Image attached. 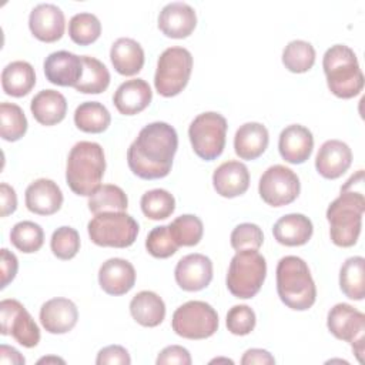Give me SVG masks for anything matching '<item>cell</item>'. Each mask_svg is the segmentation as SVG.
I'll list each match as a JSON object with an SVG mask.
<instances>
[{
  "label": "cell",
  "instance_id": "cell-1",
  "mask_svg": "<svg viewBox=\"0 0 365 365\" xmlns=\"http://www.w3.org/2000/svg\"><path fill=\"white\" fill-rule=\"evenodd\" d=\"M178 148V135L173 125L154 121L143 127L130 144L127 163L133 174L143 180L164 178L170 174Z\"/></svg>",
  "mask_w": 365,
  "mask_h": 365
},
{
  "label": "cell",
  "instance_id": "cell-2",
  "mask_svg": "<svg viewBox=\"0 0 365 365\" xmlns=\"http://www.w3.org/2000/svg\"><path fill=\"white\" fill-rule=\"evenodd\" d=\"M364 170H358L341 187V194L328 205L327 220L329 237L338 247L348 248L356 244L365 211Z\"/></svg>",
  "mask_w": 365,
  "mask_h": 365
},
{
  "label": "cell",
  "instance_id": "cell-3",
  "mask_svg": "<svg viewBox=\"0 0 365 365\" xmlns=\"http://www.w3.org/2000/svg\"><path fill=\"white\" fill-rule=\"evenodd\" d=\"M106 171L104 150L94 141H78L67 157L66 181L70 190L83 197H90L98 187Z\"/></svg>",
  "mask_w": 365,
  "mask_h": 365
},
{
  "label": "cell",
  "instance_id": "cell-4",
  "mask_svg": "<svg viewBox=\"0 0 365 365\" xmlns=\"http://www.w3.org/2000/svg\"><path fill=\"white\" fill-rule=\"evenodd\" d=\"M277 292L294 311L309 309L317 299V288L307 262L295 255L282 257L277 265Z\"/></svg>",
  "mask_w": 365,
  "mask_h": 365
},
{
  "label": "cell",
  "instance_id": "cell-5",
  "mask_svg": "<svg viewBox=\"0 0 365 365\" xmlns=\"http://www.w3.org/2000/svg\"><path fill=\"white\" fill-rule=\"evenodd\" d=\"M322 68L331 93L339 98H352L364 88V74L355 51L345 44L331 46L322 58Z\"/></svg>",
  "mask_w": 365,
  "mask_h": 365
},
{
  "label": "cell",
  "instance_id": "cell-6",
  "mask_svg": "<svg viewBox=\"0 0 365 365\" xmlns=\"http://www.w3.org/2000/svg\"><path fill=\"white\" fill-rule=\"evenodd\" d=\"M265 277V258L257 250H242L231 258L225 282L235 298L248 299L258 294Z\"/></svg>",
  "mask_w": 365,
  "mask_h": 365
},
{
  "label": "cell",
  "instance_id": "cell-7",
  "mask_svg": "<svg viewBox=\"0 0 365 365\" xmlns=\"http://www.w3.org/2000/svg\"><path fill=\"white\" fill-rule=\"evenodd\" d=\"M87 231L96 245L127 248L137 240L138 224L125 211H107L96 214L87 224Z\"/></svg>",
  "mask_w": 365,
  "mask_h": 365
},
{
  "label": "cell",
  "instance_id": "cell-8",
  "mask_svg": "<svg viewBox=\"0 0 365 365\" xmlns=\"http://www.w3.org/2000/svg\"><path fill=\"white\" fill-rule=\"evenodd\" d=\"M192 71V56L184 47L165 48L157 61L154 86L160 96L174 97L188 84Z\"/></svg>",
  "mask_w": 365,
  "mask_h": 365
},
{
  "label": "cell",
  "instance_id": "cell-9",
  "mask_svg": "<svg viewBox=\"0 0 365 365\" xmlns=\"http://www.w3.org/2000/svg\"><path fill=\"white\" fill-rule=\"evenodd\" d=\"M227 128V120L221 114L215 111L198 114L188 127V137L194 153L205 161L220 157L225 147Z\"/></svg>",
  "mask_w": 365,
  "mask_h": 365
},
{
  "label": "cell",
  "instance_id": "cell-10",
  "mask_svg": "<svg viewBox=\"0 0 365 365\" xmlns=\"http://www.w3.org/2000/svg\"><path fill=\"white\" fill-rule=\"evenodd\" d=\"M171 327L182 338L205 339L217 332L218 314L204 301H188L174 311Z\"/></svg>",
  "mask_w": 365,
  "mask_h": 365
},
{
  "label": "cell",
  "instance_id": "cell-11",
  "mask_svg": "<svg viewBox=\"0 0 365 365\" xmlns=\"http://www.w3.org/2000/svg\"><path fill=\"white\" fill-rule=\"evenodd\" d=\"M327 327L335 338L351 344L354 354L362 364L365 351V315L352 305L339 302L329 309Z\"/></svg>",
  "mask_w": 365,
  "mask_h": 365
},
{
  "label": "cell",
  "instance_id": "cell-12",
  "mask_svg": "<svg viewBox=\"0 0 365 365\" xmlns=\"http://www.w3.org/2000/svg\"><path fill=\"white\" fill-rule=\"evenodd\" d=\"M301 191L298 175L288 167L275 164L264 171L258 182V192L271 207L288 205L297 200Z\"/></svg>",
  "mask_w": 365,
  "mask_h": 365
},
{
  "label": "cell",
  "instance_id": "cell-13",
  "mask_svg": "<svg viewBox=\"0 0 365 365\" xmlns=\"http://www.w3.org/2000/svg\"><path fill=\"white\" fill-rule=\"evenodd\" d=\"M1 335H11L20 345L33 348L40 342V329L29 311L17 299H3L0 302Z\"/></svg>",
  "mask_w": 365,
  "mask_h": 365
},
{
  "label": "cell",
  "instance_id": "cell-14",
  "mask_svg": "<svg viewBox=\"0 0 365 365\" xmlns=\"http://www.w3.org/2000/svg\"><path fill=\"white\" fill-rule=\"evenodd\" d=\"M174 277L181 289L190 292L201 291L212 279V262L204 254H188L177 262Z\"/></svg>",
  "mask_w": 365,
  "mask_h": 365
},
{
  "label": "cell",
  "instance_id": "cell-15",
  "mask_svg": "<svg viewBox=\"0 0 365 365\" xmlns=\"http://www.w3.org/2000/svg\"><path fill=\"white\" fill-rule=\"evenodd\" d=\"M29 27L33 36L40 41L54 43L64 34V13L56 4L40 3L30 11Z\"/></svg>",
  "mask_w": 365,
  "mask_h": 365
},
{
  "label": "cell",
  "instance_id": "cell-16",
  "mask_svg": "<svg viewBox=\"0 0 365 365\" xmlns=\"http://www.w3.org/2000/svg\"><path fill=\"white\" fill-rule=\"evenodd\" d=\"M46 78L61 87H76L83 76L81 56L60 50L48 54L43 64Z\"/></svg>",
  "mask_w": 365,
  "mask_h": 365
},
{
  "label": "cell",
  "instance_id": "cell-17",
  "mask_svg": "<svg viewBox=\"0 0 365 365\" xmlns=\"http://www.w3.org/2000/svg\"><path fill=\"white\" fill-rule=\"evenodd\" d=\"M197 26L195 10L182 1L165 4L158 14V29L171 38L188 37Z\"/></svg>",
  "mask_w": 365,
  "mask_h": 365
},
{
  "label": "cell",
  "instance_id": "cell-18",
  "mask_svg": "<svg viewBox=\"0 0 365 365\" xmlns=\"http://www.w3.org/2000/svg\"><path fill=\"white\" fill-rule=\"evenodd\" d=\"M78 319L76 304L63 297L46 301L40 308V322L50 334H66L71 331Z\"/></svg>",
  "mask_w": 365,
  "mask_h": 365
},
{
  "label": "cell",
  "instance_id": "cell-19",
  "mask_svg": "<svg viewBox=\"0 0 365 365\" xmlns=\"http://www.w3.org/2000/svg\"><path fill=\"white\" fill-rule=\"evenodd\" d=\"M352 163V151L349 145L341 140L325 141L315 158L317 171L328 180L339 178Z\"/></svg>",
  "mask_w": 365,
  "mask_h": 365
},
{
  "label": "cell",
  "instance_id": "cell-20",
  "mask_svg": "<svg viewBox=\"0 0 365 365\" xmlns=\"http://www.w3.org/2000/svg\"><path fill=\"white\" fill-rule=\"evenodd\" d=\"M98 284L108 295H124L135 284V269L124 258H110L98 269Z\"/></svg>",
  "mask_w": 365,
  "mask_h": 365
},
{
  "label": "cell",
  "instance_id": "cell-21",
  "mask_svg": "<svg viewBox=\"0 0 365 365\" xmlns=\"http://www.w3.org/2000/svg\"><path fill=\"white\" fill-rule=\"evenodd\" d=\"M312 148V133L301 124H291L285 127L279 134L278 150L281 157L289 164L305 163L311 157Z\"/></svg>",
  "mask_w": 365,
  "mask_h": 365
},
{
  "label": "cell",
  "instance_id": "cell-22",
  "mask_svg": "<svg viewBox=\"0 0 365 365\" xmlns=\"http://www.w3.org/2000/svg\"><path fill=\"white\" fill-rule=\"evenodd\" d=\"M24 197L27 210L37 215L56 214L63 205L60 187L48 178H38L29 184Z\"/></svg>",
  "mask_w": 365,
  "mask_h": 365
},
{
  "label": "cell",
  "instance_id": "cell-23",
  "mask_svg": "<svg viewBox=\"0 0 365 365\" xmlns=\"http://www.w3.org/2000/svg\"><path fill=\"white\" fill-rule=\"evenodd\" d=\"M212 185L217 194L225 198L242 195L250 187V173L244 163L230 160L215 168Z\"/></svg>",
  "mask_w": 365,
  "mask_h": 365
},
{
  "label": "cell",
  "instance_id": "cell-24",
  "mask_svg": "<svg viewBox=\"0 0 365 365\" xmlns=\"http://www.w3.org/2000/svg\"><path fill=\"white\" fill-rule=\"evenodd\" d=\"M153 98L148 83L143 78H133L121 83L113 96V103L118 113L134 115L145 110Z\"/></svg>",
  "mask_w": 365,
  "mask_h": 365
},
{
  "label": "cell",
  "instance_id": "cell-25",
  "mask_svg": "<svg viewBox=\"0 0 365 365\" xmlns=\"http://www.w3.org/2000/svg\"><path fill=\"white\" fill-rule=\"evenodd\" d=\"M269 143V134L264 124L251 121L240 125L234 135V150L241 160H255L264 154Z\"/></svg>",
  "mask_w": 365,
  "mask_h": 365
},
{
  "label": "cell",
  "instance_id": "cell-26",
  "mask_svg": "<svg viewBox=\"0 0 365 365\" xmlns=\"http://www.w3.org/2000/svg\"><path fill=\"white\" fill-rule=\"evenodd\" d=\"M314 232L311 220L304 214H287L281 217L272 227L277 242L287 247H299L307 244Z\"/></svg>",
  "mask_w": 365,
  "mask_h": 365
},
{
  "label": "cell",
  "instance_id": "cell-27",
  "mask_svg": "<svg viewBox=\"0 0 365 365\" xmlns=\"http://www.w3.org/2000/svg\"><path fill=\"white\" fill-rule=\"evenodd\" d=\"M30 110L37 123L43 125H54L64 120L67 100L56 90H41L31 98Z\"/></svg>",
  "mask_w": 365,
  "mask_h": 365
},
{
  "label": "cell",
  "instance_id": "cell-28",
  "mask_svg": "<svg viewBox=\"0 0 365 365\" xmlns=\"http://www.w3.org/2000/svg\"><path fill=\"white\" fill-rule=\"evenodd\" d=\"M110 60L117 73L123 76H134L144 66V50L134 38L121 37L113 43Z\"/></svg>",
  "mask_w": 365,
  "mask_h": 365
},
{
  "label": "cell",
  "instance_id": "cell-29",
  "mask_svg": "<svg viewBox=\"0 0 365 365\" xmlns=\"http://www.w3.org/2000/svg\"><path fill=\"white\" fill-rule=\"evenodd\" d=\"M130 314L143 327H157L165 318V304L153 291H140L130 301Z\"/></svg>",
  "mask_w": 365,
  "mask_h": 365
},
{
  "label": "cell",
  "instance_id": "cell-30",
  "mask_svg": "<svg viewBox=\"0 0 365 365\" xmlns=\"http://www.w3.org/2000/svg\"><path fill=\"white\" fill-rule=\"evenodd\" d=\"M36 84V73L30 63L17 60L9 63L1 71L3 91L11 97L29 94Z\"/></svg>",
  "mask_w": 365,
  "mask_h": 365
},
{
  "label": "cell",
  "instance_id": "cell-31",
  "mask_svg": "<svg viewBox=\"0 0 365 365\" xmlns=\"http://www.w3.org/2000/svg\"><path fill=\"white\" fill-rule=\"evenodd\" d=\"M339 288L346 298L361 301L365 297V259L359 255L345 259L339 269Z\"/></svg>",
  "mask_w": 365,
  "mask_h": 365
},
{
  "label": "cell",
  "instance_id": "cell-32",
  "mask_svg": "<svg viewBox=\"0 0 365 365\" xmlns=\"http://www.w3.org/2000/svg\"><path fill=\"white\" fill-rule=\"evenodd\" d=\"M110 123V111L98 101H84L74 111V124L84 133H103L108 128Z\"/></svg>",
  "mask_w": 365,
  "mask_h": 365
},
{
  "label": "cell",
  "instance_id": "cell-33",
  "mask_svg": "<svg viewBox=\"0 0 365 365\" xmlns=\"http://www.w3.org/2000/svg\"><path fill=\"white\" fill-rule=\"evenodd\" d=\"M83 76L76 84V90L84 94H100L110 84L108 68L96 57L81 56Z\"/></svg>",
  "mask_w": 365,
  "mask_h": 365
},
{
  "label": "cell",
  "instance_id": "cell-34",
  "mask_svg": "<svg viewBox=\"0 0 365 365\" xmlns=\"http://www.w3.org/2000/svg\"><path fill=\"white\" fill-rule=\"evenodd\" d=\"M128 198L125 192L114 184L100 185L88 198V210L96 215L107 211H125Z\"/></svg>",
  "mask_w": 365,
  "mask_h": 365
},
{
  "label": "cell",
  "instance_id": "cell-35",
  "mask_svg": "<svg viewBox=\"0 0 365 365\" xmlns=\"http://www.w3.org/2000/svg\"><path fill=\"white\" fill-rule=\"evenodd\" d=\"M282 63L291 73H307L315 63V48L305 40H292L282 51Z\"/></svg>",
  "mask_w": 365,
  "mask_h": 365
},
{
  "label": "cell",
  "instance_id": "cell-36",
  "mask_svg": "<svg viewBox=\"0 0 365 365\" xmlns=\"http://www.w3.org/2000/svg\"><path fill=\"white\" fill-rule=\"evenodd\" d=\"M27 118L20 106L3 101L0 104V134L6 141H17L27 131Z\"/></svg>",
  "mask_w": 365,
  "mask_h": 365
},
{
  "label": "cell",
  "instance_id": "cell-37",
  "mask_svg": "<svg viewBox=\"0 0 365 365\" xmlns=\"http://www.w3.org/2000/svg\"><path fill=\"white\" fill-rule=\"evenodd\" d=\"M143 214L154 221L168 218L175 210V198L163 188H154L143 194L140 200Z\"/></svg>",
  "mask_w": 365,
  "mask_h": 365
},
{
  "label": "cell",
  "instance_id": "cell-38",
  "mask_svg": "<svg viewBox=\"0 0 365 365\" xmlns=\"http://www.w3.org/2000/svg\"><path fill=\"white\" fill-rule=\"evenodd\" d=\"M168 228L178 247H194L201 241L204 234L202 221L192 214L177 217L168 224Z\"/></svg>",
  "mask_w": 365,
  "mask_h": 365
},
{
  "label": "cell",
  "instance_id": "cell-39",
  "mask_svg": "<svg viewBox=\"0 0 365 365\" xmlns=\"http://www.w3.org/2000/svg\"><path fill=\"white\" fill-rule=\"evenodd\" d=\"M11 244L24 254L38 251L44 242L43 228L33 221H20L10 231Z\"/></svg>",
  "mask_w": 365,
  "mask_h": 365
},
{
  "label": "cell",
  "instance_id": "cell-40",
  "mask_svg": "<svg viewBox=\"0 0 365 365\" xmlns=\"http://www.w3.org/2000/svg\"><path fill=\"white\" fill-rule=\"evenodd\" d=\"M70 38L80 46L94 43L101 34V23L93 13H77L68 21Z\"/></svg>",
  "mask_w": 365,
  "mask_h": 365
},
{
  "label": "cell",
  "instance_id": "cell-41",
  "mask_svg": "<svg viewBox=\"0 0 365 365\" xmlns=\"http://www.w3.org/2000/svg\"><path fill=\"white\" fill-rule=\"evenodd\" d=\"M50 247L58 259H71L80 251V235L76 228L63 225L53 232Z\"/></svg>",
  "mask_w": 365,
  "mask_h": 365
},
{
  "label": "cell",
  "instance_id": "cell-42",
  "mask_svg": "<svg viewBox=\"0 0 365 365\" xmlns=\"http://www.w3.org/2000/svg\"><path fill=\"white\" fill-rule=\"evenodd\" d=\"M145 248L155 258H168L177 252L178 245L171 237L168 225H160L148 232Z\"/></svg>",
  "mask_w": 365,
  "mask_h": 365
},
{
  "label": "cell",
  "instance_id": "cell-43",
  "mask_svg": "<svg viewBox=\"0 0 365 365\" xmlns=\"http://www.w3.org/2000/svg\"><path fill=\"white\" fill-rule=\"evenodd\" d=\"M264 242L262 230L252 222H242L231 232V247L235 251L258 250Z\"/></svg>",
  "mask_w": 365,
  "mask_h": 365
},
{
  "label": "cell",
  "instance_id": "cell-44",
  "mask_svg": "<svg viewBox=\"0 0 365 365\" xmlns=\"http://www.w3.org/2000/svg\"><path fill=\"white\" fill-rule=\"evenodd\" d=\"M257 317L248 305H234L227 312V328L234 335H248L255 328Z\"/></svg>",
  "mask_w": 365,
  "mask_h": 365
},
{
  "label": "cell",
  "instance_id": "cell-45",
  "mask_svg": "<svg viewBox=\"0 0 365 365\" xmlns=\"http://www.w3.org/2000/svg\"><path fill=\"white\" fill-rule=\"evenodd\" d=\"M97 365H130L131 358L128 351L121 345H108L98 351L96 358Z\"/></svg>",
  "mask_w": 365,
  "mask_h": 365
},
{
  "label": "cell",
  "instance_id": "cell-46",
  "mask_svg": "<svg viewBox=\"0 0 365 365\" xmlns=\"http://www.w3.org/2000/svg\"><path fill=\"white\" fill-rule=\"evenodd\" d=\"M157 365H190L191 364V355L187 348L181 345H170L165 346L155 359Z\"/></svg>",
  "mask_w": 365,
  "mask_h": 365
},
{
  "label": "cell",
  "instance_id": "cell-47",
  "mask_svg": "<svg viewBox=\"0 0 365 365\" xmlns=\"http://www.w3.org/2000/svg\"><path fill=\"white\" fill-rule=\"evenodd\" d=\"M0 257H1V289L6 288L16 277L17 269H19V259L17 257L9 251L7 248H1L0 251Z\"/></svg>",
  "mask_w": 365,
  "mask_h": 365
},
{
  "label": "cell",
  "instance_id": "cell-48",
  "mask_svg": "<svg viewBox=\"0 0 365 365\" xmlns=\"http://www.w3.org/2000/svg\"><path fill=\"white\" fill-rule=\"evenodd\" d=\"M0 207H1V217H7L13 214L17 208L16 191L7 182L0 184Z\"/></svg>",
  "mask_w": 365,
  "mask_h": 365
},
{
  "label": "cell",
  "instance_id": "cell-49",
  "mask_svg": "<svg viewBox=\"0 0 365 365\" xmlns=\"http://www.w3.org/2000/svg\"><path fill=\"white\" fill-rule=\"evenodd\" d=\"M241 364L242 365H272V364H275V359L265 349L251 348L244 352V355L241 358Z\"/></svg>",
  "mask_w": 365,
  "mask_h": 365
},
{
  "label": "cell",
  "instance_id": "cell-50",
  "mask_svg": "<svg viewBox=\"0 0 365 365\" xmlns=\"http://www.w3.org/2000/svg\"><path fill=\"white\" fill-rule=\"evenodd\" d=\"M26 359L24 356L13 346H9L6 344H3L0 346V364H16V365H21L24 364Z\"/></svg>",
  "mask_w": 365,
  "mask_h": 365
},
{
  "label": "cell",
  "instance_id": "cell-51",
  "mask_svg": "<svg viewBox=\"0 0 365 365\" xmlns=\"http://www.w3.org/2000/svg\"><path fill=\"white\" fill-rule=\"evenodd\" d=\"M48 362H60L64 364V359L57 358V356H47V358H41L37 361V364H48Z\"/></svg>",
  "mask_w": 365,
  "mask_h": 365
},
{
  "label": "cell",
  "instance_id": "cell-52",
  "mask_svg": "<svg viewBox=\"0 0 365 365\" xmlns=\"http://www.w3.org/2000/svg\"><path fill=\"white\" fill-rule=\"evenodd\" d=\"M214 362H228V364H234V361H231V359H228V358H215V359L211 361V364H214Z\"/></svg>",
  "mask_w": 365,
  "mask_h": 365
}]
</instances>
